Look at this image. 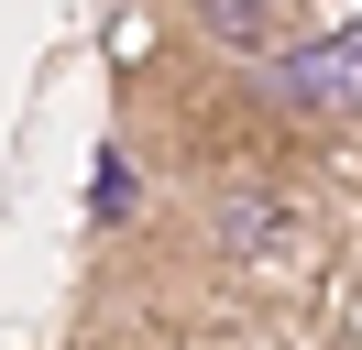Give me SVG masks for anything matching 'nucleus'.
Wrapping results in <instances>:
<instances>
[{"mask_svg": "<svg viewBox=\"0 0 362 350\" xmlns=\"http://www.w3.org/2000/svg\"><path fill=\"white\" fill-rule=\"evenodd\" d=\"M264 99L286 109V121H362V22L286 33L264 55Z\"/></svg>", "mask_w": 362, "mask_h": 350, "instance_id": "nucleus-1", "label": "nucleus"}, {"mask_svg": "<svg viewBox=\"0 0 362 350\" xmlns=\"http://www.w3.org/2000/svg\"><path fill=\"white\" fill-rule=\"evenodd\" d=\"M187 22H198L209 44H230V55H274V44L296 33V0H176Z\"/></svg>", "mask_w": 362, "mask_h": 350, "instance_id": "nucleus-2", "label": "nucleus"}, {"mask_svg": "<svg viewBox=\"0 0 362 350\" xmlns=\"http://www.w3.org/2000/svg\"><path fill=\"white\" fill-rule=\"evenodd\" d=\"M286 230H296V219H286V208H264V197H242V208L220 219V241H230V252H242V262L264 252V241H286Z\"/></svg>", "mask_w": 362, "mask_h": 350, "instance_id": "nucleus-3", "label": "nucleus"}]
</instances>
